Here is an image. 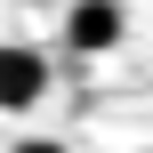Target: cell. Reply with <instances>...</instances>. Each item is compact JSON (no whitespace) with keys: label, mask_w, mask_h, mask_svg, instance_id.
I'll use <instances>...</instances> for the list:
<instances>
[{"label":"cell","mask_w":153,"mask_h":153,"mask_svg":"<svg viewBox=\"0 0 153 153\" xmlns=\"http://www.w3.org/2000/svg\"><path fill=\"white\" fill-rule=\"evenodd\" d=\"M121 32H129L121 0H73V8H65V48H73V56H105V48H121Z\"/></svg>","instance_id":"obj_1"},{"label":"cell","mask_w":153,"mask_h":153,"mask_svg":"<svg viewBox=\"0 0 153 153\" xmlns=\"http://www.w3.org/2000/svg\"><path fill=\"white\" fill-rule=\"evenodd\" d=\"M48 97V56L24 40H0V113H32Z\"/></svg>","instance_id":"obj_2"},{"label":"cell","mask_w":153,"mask_h":153,"mask_svg":"<svg viewBox=\"0 0 153 153\" xmlns=\"http://www.w3.org/2000/svg\"><path fill=\"white\" fill-rule=\"evenodd\" d=\"M8 153H73V145H65V137H16Z\"/></svg>","instance_id":"obj_3"}]
</instances>
